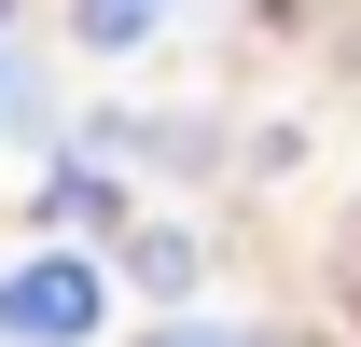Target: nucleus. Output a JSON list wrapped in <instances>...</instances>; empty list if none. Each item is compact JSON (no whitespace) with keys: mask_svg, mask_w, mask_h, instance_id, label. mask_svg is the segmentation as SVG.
Wrapping results in <instances>:
<instances>
[{"mask_svg":"<svg viewBox=\"0 0 361 347\" xmlns=\"http://www.w3.org/2000/svg\"><path fill=\"white\" fill-rule=\"evenodd\" d=\"M0 334L14 347H84L97 334V264L84 250H28L14 278H0Z\"/></svg>","mask_w":361,"mask_h":347,"instance_id":"1","label":"nucleus"},{"mask_svg":"<svg viewBox=\"0 0 361 347\" xmlns=\"http://www.w3.org/2000/svg\"><path fill=\"white\" fill-rule=\"evenodd\" d=\"M42 222H56V236L111 222V167H97V153H56V167H42Z\"/></svg>","mask_w":361,"mask_h":347,"instance_id":"2","label":"nucleus"},{"mask_svg":"<svg viewBox=\"0 0 361 347\" xmlns=\"http://www.w3.org/2000/svg\"><path fill=\"white\" fill-rule=\"evenodd\" d=\"M126 278L153 305H180V292H195V236H180V222H139V236H126Z\"/></svg>","mask_w":361,"mask_h":347,"instance_id":"3","label":"nucleus"},{"mask_svg":"<svg viewBox=\"0 0 361 347\" xmlns=\"http://www.w3.org/2000/svg\"><path fill=\"white\" fill-rule=\"evenodd\" d=\"M153 28H167V0H84V14H70L84 56H126V42H153Z\"/></svg>","mask_w":361,"mask_h":347,"instance_id":"4","label":"nucleus"},{"mask_svg":"<svg viewBox=\"0 0 361 347\" xmlns=\"http://www.w3.org/2000/svg\"><path fill=\"white\" fill-rule=\"evenodd\" d=\"M153 347H264V334H236V319H167Z\"/></svg>","mask_w":361,"mask_h":347,"instance_id":"5","label":"nucleus"}]
</instances>
